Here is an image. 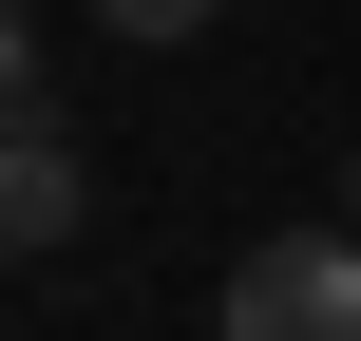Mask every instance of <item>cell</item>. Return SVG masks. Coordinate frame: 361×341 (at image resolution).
<instances>
[{
	"mask_svg": "<svg viewBox=\"0 0 361 341\" xmlns=\"http://www.w3.org/2000/svg\"><path fill=\"white\" fill-rule=\"evenodd\" d=\"M343 228H361V152H343Z\"/></svg>",
	"mask_w": 361,
	"mask_h": 341,
	"instance_id": "5b68a950",
	"label": "cell"
},
{
	"mask_svg": "<svg viewBox=\"0 0 361 341\" xmlns=\"http://www.w3.org/2000/svg\"><path fill=\"white\" fill-rule=\"evenodd\" d=\"M209 341H361V228H267L228 266Z\"/></svg>",
	"mask_w": 361,
	"mask_h": 341,
	"instance_id": "6da1fadb",
	"label": "cell"
},
{
	"mask_svg": "<svg viewBox=\"0 0 361 341\" xmlns=\"http://www.w3.org/2000/svg\"><path fill=\"white\" fill-rule=\"evenodd\" d=\"M76 209H95V171H76V133L19 95L0 114V266H38V247H76Z\"/></svg>",
	"mask_w": 361,
	"mask_h": 341,
	"instance_id": "7a4b0ae2",
	"label": "cell"
},
{
	"mask_svg": "<svg viewBox=\"0 0 361 341\" xmlns=\"http://www.w3.org/2000/svg\"><path fill=\"white\" fill-rule=\"evenodd\" d=\"M38 95V0H0V114Z\"/></svg>",
	"mask_w": 361,
	"mask_h": 341,
	"instance_id": "277c9868",
	"label": "cell"
},
{
	"mask_svg": "<svg viewBox=\"0 0 361 341\" xmlns=\"http://www.w3.org/2000/svg\"><path fill=\"white\" fill-rule=\"evenodd\" d=\"M95 19H114V38H209L228 0H95Z\"/></svg>",
	"mask_w": 361,
	"mask_h": 341,
	"instance_id": "3957f363",
	"label": "cell"
}]
</instances>
